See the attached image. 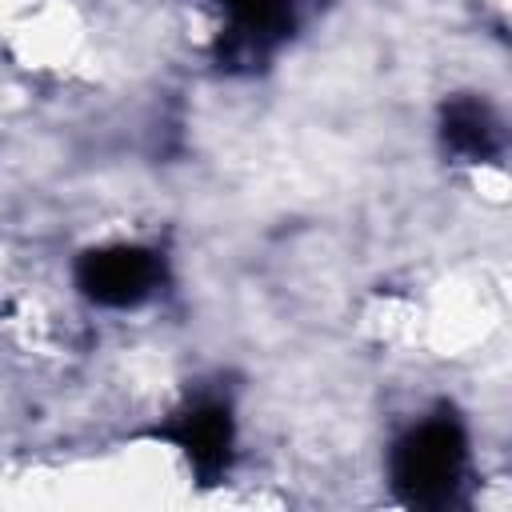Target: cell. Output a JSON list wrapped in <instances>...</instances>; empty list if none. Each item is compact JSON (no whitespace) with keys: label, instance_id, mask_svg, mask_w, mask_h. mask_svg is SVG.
Masks as SVG:
<instances>
[{"label":"cell","instance_id":"5b68a950","mask_svg":"<svg viewBox=\"0 0 512 512\" xmlns=\"http://www.w3.org/2000/svg\"><path fill=\"white\" fill-rule=\"evenodd\" d=\"M444 144L468 160H492L500 152V124L488 104L460 96L444 108Z\"/></svg>","mask_w":512,"mask_h":512},{"label":"cell","instance_id":"3957f363","mask_svg":"<svg viewBox=\"0 0 512 512\" xmlns=\"http://www.w3.org/2000/svg\"><path fill=\"white\" fill-rule=\"evenodd\" d=\"M160 436L172 440L204 480H216L232 456V412L220 400H196L176 412Z\"/></svg>","mask_w":512,"mask_h":512},{"label":"cell","instance_id":"277c9868","mask_svg":"<svg viewBox=\"0 0 512 512\" xmlns=\"http://www.w3.org/2000/svg\"><path fill=\"white\" fill-rule=\"evenodd\" d=\"M224 4L232 12L228 60L256 64L292 28V0H224Z\"/></svg>","mask_w":512,"mask_h":512},{"label":"cell","instance_id":"6da1fadb","mask_svg":"<svg viewBox=\"0 0 512 512\" xmlns=\"http://www.w3.org/2000/svg\"><path fill=\"white\" fill-rule=\"evenodd\" d=\"M464 476V432L456 420H424L392 452L396 492L416 508H440Z\"/></svg>","mask_w":512,"mask_h":512},{"label":"cell","instance_id":"7a4b0ae2","mask_svg":"<svg viewBox=\"0 0 512 512\" xmlns=\"http://www.w3.org/2000/svg\"><path fill=\"white\" fill-rule=\"evenodd\" d=\"M160 272L164 268L148 248L120 244V248H100V252L80 256L76 280L96 304L128 308V304H140L144 296H152V288L160 284Z\"/></svg>","mask_w":512,"mask_h":512}]
</instances>
